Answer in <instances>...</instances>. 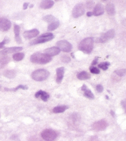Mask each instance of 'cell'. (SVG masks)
Wrapping results in <instances>:
<instances>
[{
    "mask_svg": "<svg viewBox=\"0 0 126 141\" xmlns=\"http://www.w3.org/2000/svg\"><path fill=\"white\" fill-rule=\"evenodd\" d=\"M52 60V57L45 54H41V53H36L30 57V61L32 63H37V64L44 65L49 63Z\"/></svg>",
    "mask_w": 126,
    "mask_h": 141,
    "instance_id": "6da1fadb",
    "label": "cell"
},
{
    "mask_svg": "<svg viewBox=\"0 0 126 141\" xmlns=\"http://www.w3.org/2000/svg\"><path fill=\"white\" fill-rule=\"evenodd\" d=\"M93 47L94 39L92 37H87L83 39L79 45V49L87 54H89L92 52Z\"/></svg>",
    "mask_w": 126,
    "mask_h": 141,
    "instance_id": "7a4b0ae2",
    "label": "cell"
},
{
    "mask_svg": "<svg viewBox=\"0 0 126 141\" xmlns=\"http://www.w3.org/2000/svg\"><path fill=\"white\" fill-rule=\"evenodd\" d=\"M50 73L44 69H40L35 71L31 74V78L38 82H41L46 80L49 76Z\"/></svg>",
    "mask_w": 126,
    "mask_h": 141,
    "instance_id": "3957f363",
    "label": "cell"
},
{
    "mask_svg": "<svg viewBox=\"0 0 126 141\" xmlns=\"http://www.w3.org/2000/svg\"><path fill=\"white\" fill-rule=\"evenodd\" d=\"M53 38H54V35H53V34H52V33H45V34H42L41 36L38 37V38L33 41L30 43V45H35L38 44L44 43V42L50 41L52 40Z\"/></svg>",
    "mask_w": 126,
    "mask_h": 141,
    "instance_id": "277c9868",
    "label": "cell"
},
{
    "mask_svg": "<svg viewBox=\"0 0 126 141\" xmlns=\"http://www.w3.org/2000/svg\"><path fill=\"white\" fill-rule=\"evenodd\" d=\"M41 137L46 141H53L57 137V133L51 129H46L41 133Z\"/></svg>",
    "mask_w": 126,
    "mask_h": 141,
    "instance_id": "5b68a950",
    "label": "cell"
},
{
    "mask_svg": "<svg viewBox=\"0 0 126 141\" xmlns=\"http://www.w3.org/2000/svg\"><path fill=\"white\" fill-rule=\"evenodd\" d=\"M85 13V7L83 4L79 3L74 7L72 12V16L74 18H78Z\"/></svg>",
    "mask_w": 126,
    "mask_h": 141,
    "instance_id": "8992f818",
    "label": "cell"
},
{
    "mask_svg": "<svg viewBox=\"0 0 126 141\" xmlns=\"http://www.w3.org/2000/svg\"><path fill=\"white\" fill-rule=\"evenodd\" d=\"M57 45L60 50L64 52H70L72 50V45L67 41H60L57 42Z\"/></svg>",
    "mask_w": 126,
    "mask_h": 141,
    "instance_id": "52a82bcc",
    "label": "cell"
},
{
    "mask_svg": "<svg viewBox=\"0 0 126 141\" xmlns=\"http://www.w3.org/2000/svg\"><path fill=\"white\" fill-rule=\"evenodd\" d=\"M115 35V31L114 30H110L107 32L104 33L99 38V42L101 43L106 42L109 39L113 38Z\"/></svg>",
    "mask_w": 126,
    "mask_h": 141,
    "instance_id": "ba28073f",
    "label": "cell"
},
{
    "mask_svg": "<svg viewBox=\"0 0 126 141\" xmlns=\"http://www.w3.org/2000/svg\"><path fill=\"white\" fill-rule=\"evenodd\" d=\"M11 27V22L6 18L0 19V31H7Z\"/></svg>",
    "mask_w": 126,
    "mask_h": 141,
    "instance_id": "9c48e42d",
    "label": "cell"
},
{
    "mask_svg": "<svg viewBox=\"0 0 126 141\" xmlns=\"http://www.w3.org/2000/svg\"><path fill=\"white\" fill-rule=\"evenodd\" d=\"M107 123L105 120H100L94 123L92 128L96 131H102L107 127Z\"/></svg>",
    "mask_w": 126,
    "mask_h": 141,
    "instance_id": "30bf717a",
    "label": "cell"
},
{
    "mask_svg": "<svg viewBox=\"0 0 126 141\" xmlns=\"http://www.w3.org/2000/svg\"><path fill=\"white\" fill-rule=\"evenodd\" d=\"M39 33V31L37 29H33L29 31H25L24 33V37L27 39H30L37 36Z\"/></svg>",
    "mask_w": 126,
    "mask_h": 141,
    "instance_id": "8fae6325",
    "label": "cell"
},
{
    "mask_svg": "<svg viewBox=\"0 0 126 141\" xmlns=\"http://www.w3.org/2000/svg\"><path fill=\"white\" fill-rule=\"evenodd\" d=\"M23 48L22 47H13L6 48L3 50L0 51V54L4 55L7 54H12V53L19 52L22 50Z\"/></svg>",
    "mask_w": 126,
    "mask_h": 141,
    "instance_id": "7c38bea8",
    "label": "cell"
},
{
    "mask_svg": "<svg viewBox=\"0 0 126 141\" xmlns=\"http://www.w3.org/2000/svg\"><path fill=\"white\" fill-rule=\"evenodd\" d=\"M65 68L63 67H60L56 69V73H57V78H56V82L57 83H60L63 80V76H64Z\"/></svg>",
    "mask_w": 126,
    "mask_h": 141,
    "instance_id": "4fadbf2b",
    "label": "cell"
},
{
    "mask_svg": "<svg viewBox=\"0 0 126 141\" xmlns=\"http://www.w3.org/2000/svg\"><path fill=\"white\" fill-rule=\"evenodd\" d=\"M60 50L57 47H52L47 48V49L45 50V54L48 55L51 57L57 55L60 53Z\"/></svg>",
    "mask_w": 126,
    "mask_h": 141,
    "instance_id": "5bb4252c",
    "label": "cell"
},
{
    "mask_svg": "<svg viewBox=\"0 0 126 141\" xmlns=\"http://www.w3.org/2000/svg\"><path fill=\"white\" fill-rule=\"evenodd\" d=\"M54 2L52 0H44L40 4V7L43 9L51 8L54 6Z\"/></svg>",
    "mask_w": 126,
    "mask_h": 141,
    "instance_id": "9a60e30c",
    "label": "cell"
},
{
    "mask_svg": "<svg viewBox=\"0 0 126 141\" xmlns=\"http://www.w3.org/2000/svg\"><path fill=\"white\" fill-rule=\"evenodd\" d=\"M35 97L36 98H41L43 101H47L49 98V95L48 93H46L45 92H44V91L39 90L38 92H36L35 94Z\"/></svg>",
    "mask_w": 126,
    "mask_h": 141,
    "instance_id": "2e32d148",
    "label": "cell"
},
{
    "mask_svg": "<svg viewBox=\"0 0 126 141\" xmlns=\"http://www.w3.org/2000/svg\"><path fill=\"white\" fill-rule=\"evenodd\" d=\"M82 91L84 92V96L86 98H89L90 99H92L94 98V94L92 93V92L89 90L88 88L86 87V85H83L81 87Z\"/></svg>",
    "mask_w": 126,
    "mask_h": 141,
    "instance_id": "e0dca14e",
    "label": "cell"
},
{
    "mask_svg": "<svg viewBox=\"0 0 126 141\" xmlns=\"http://www.w3.org/2000/svg\"><path fill=\"white\" fill-rule=\"evenodd\" d=\"M104 13V9L101 4H98L94 7L93 15L95 16H99Z\"/></svg>",
    "mask_w": 126,
    "mask_h": 141,
    "instance_id": "ac0fdd59",
    "label": "cell"
},
{
    "mask_svg": "<svg viewBox=\"0 0 126 141\" xmlns=\"http://www.w3.org/2000/svg\"><path fill=\"white\" fill-rule=\"evenodd\" d=\"M14 34H15V39H16V42L18 44H21L22 43V39H21L20 36V27L17 25H14Z\"/></svg>",
    "mask_w": 126,
    "mask_h": 141,
    "instance_id": "d6986e66",
    "label": "cell"
},
{
    "mask_svg": "<svg viewBox=\"0 0 126 141\" xmlns=\"http://www.w3.org/2000/svg\"><path fill=\"white\" fill-rule=\"evenodd\" d=\"M77 77L78 79L81 80H84L89 79L90 78V75L88 72H86V71H82V72H79L77 74Z\"/></svg>",
    "mask_w": 126,
    "mask_h": 141,
    "instance_id": "ffe728a7",
    "label": "cell"
},
{
    "mask_svg": "<svg viewBox=\"0 0 126 141\" xmlns=\"http://www.w3.org/2000/svg\"><path fill=\"white\" fill-rule=\"evenodd\" d=\"M106 10H107L108 15H110V16H114L115 14V7L114 4L111 3L108 4L106 6Z\"/></svg>",
    "mask_w": 126,
    "mask_h": 141,
    "instance_id": "44dd1931",
    "label": "cell"
},
{
    "mask_svg": "<svg viewBox=\"0 0 126 141\" xmlns=\"http://www.w3.org/2000/svg\"><path fill=\"white\" fill-rule=\"evenodd\" d=\"M68 109V107L67 106H59L57 107H54L53 109V112L55 113H63L64 112L66 109Z\"/></svg>",
    "mask_w": 126,
    "mask_h": 141,
    "instance_id": "7402d4cb",
    "label": "cell"
},
{
    "mask_svg": "<svg viewBox=\"0 0 126 141\" xmlns=\"http://www.w3.org/2000/svg\"><path fill=\"white\" fill-rule=\"evenodd\" d=\"M3 75L4 77L9 79H13L16 77V72L14 70H7L3 72Z\"/></svg>",
    "mask_w": 126,
    "mask_h": 141,
    "instance_id": "603a6c76",
    "label": "cell"
},
{
    "mask_svg": "<svg viewBox=\"0 0 126 141\" xmlns=\"http://www.w3.org/2000/svg\"><path fill=\"white\" fill-rule=\"evenodd\" d=\"M10 61V58L8 57H3L0 58V69L4 68Z\"/></svg>",
    "mask_w": 126,
    "mask_h": 141,
    "instance_id": "cb8c5ba5",
    "label": "cell"
},
{
    "mask_svg": "<svg viewBox=\"0 0 126 141\" xmlns=\"http://www.w3.org/2000/svg\"><path fill=\"white\" fill-rule=\"evenodd\" d=\"M59 25H60V22H59V21L57 20L55 21V22L50 23L48 26V30H49V31H53V30L57 29L59 27Z\"/></svg>",
    "mask_w": 126,
    "mask_h": 141,
    "instance_id": "d4e9b609",
    "label": "cell"
},
{
    "mask_svg": "<svg viewBox=\"0 0 126 141\" xmlns=\"http://www.w3.org/2000/svg\"><path fill=\"white\" fill-rule=\"evenodd\" d=\"M44 21L45 22L49 23H51L55 22V21L57 20V19H56L55 17H54L52 15H48V16H45L42 18Z\"/></svg>",
    "mask_w": 126,
    "mask_h": 141,
    "instance_id": "484cf974",
    "label": "cell"
},
{
    "mask_svg": "<svg viewBox=\"0 0 126 141\" xmlns=\"http://www.w3.org/2000/svg\"><path fill=\"white\" fill-rule=\"evenodd\" d=\"M24 57H25V54L24 53H16V54H14L13 58L15 61H19L22 60Z\"/></svg>",
    "mask_w": 126,
    "mask_h": 141,
    "instance_id": "4316f807",
    "label": "cell"
},
{
    "mask_svg": "<svg viewBox=\"0 0 126 141\" xmlns=\"http://www.w3.org/2000/svg\"><path fill=\"white\" fill-rule=\"evenodd\" d=\"M19 89H22V90H27L28 89V87L27 85H20L17 86L16 88H5L4 90L5 91H12V92H16L17 90H19Z\"/></svg>",
    "mask_w": 126,
    "mask_h": 141,
    "instance_id": "83f0119b",
    "label": "cell"
},
{
    "mask_svg": "<svg viewBox=\"0 0 126 141\" xmlns=\"http://www.w3.org/2000/svg\"><path fill=\"white\" fill-rule=\"evenodd\" d=\"M110 65V63L109 62H104V63H100L99 65H98V68H101L103 70L106 71L107 70L108 68V66Z\"/></svg>",
    "mask_w": 126,
    "mask_h": 141,
    "instance_id": "f1b7e54d",
    "label": "cell"
},
{
    "mask_svg": "<svg viewBox=\"0 0 126 141\" xmlns=\"http://www.w3.org/2000/svg\"><path fill=\"white\" fill-rule=\"evenodd\" d=\"M114 72L117 75H119L120 77H122L124 75H126V69H118L114 71Z\"/></svg>",
    "mask_w": 126,
    "mask_h": 141,
    "instance_id": "f546056e",
    "label": "cell"
},
{
    "mask_svg": "<svg viewBox=\"0 0 126 141\" xmlns=\"http://www.w3.org/2000/svg\"><path fill=\"white\" fill-rule=\"evenodd\" d=\"M89 69H90V71L91 73H92V74H98L100 72V69L96 67H94V66H91Z\"/></svg>",
    "mask_w": 126,
    "mask_h": 141,
    "instance_id": "4dcf8cb0",
    "label": "cell"
},
{
    "mask_svg": "<svg viewBox=\"0 0 126 141\" xmlns=\"http://www.w3.org/2000/svg\"><path fill=\"white\" fill-rule=\"evenodd\" d=\"M61 60L64 63H69L71 61L70 57H68V55H63L61 57Z\"/></svg>",
    "mask_w": 126,
    "mask_h": 141,
    "instance_id": "1f68e13d",
    "label": "cell"
},
{
    "mask_svg": "<svg viewBox=\"0 0 126 141\" xmlns=\"http://www.w3.org/2000/svg\"><path fill=\"white\" fill-rule=\"evenodd\" d=\"M9 41V39H7V38L4 39L2 42H0V48H2L3 47L4 45H5L6 43H7Z\"/></svg>",
    "mask_w": 126,
    "mask_h": 141,
    "instance_id": "d6a6232c",
    "label": "cell"
},
{
    "mask_svg": "<svg viewBox=\"0 0 126 141\" xmlns=\"http://www.w3.org/2000/svg\"><path fill=\"white\" fill-rule=\"evenodd\" d=\"M96 89L98 93H101L103 92V90H104V87H103V86L101 85H97Z\"/></svg>",
    "mask_w": 126,
    "mask_h": 141,
    "instance_id": "836d02e7",
    "label": "cell"
},
{
    "mask_svg": "<svg viewBox=\"0 0 126 141\" xmlns=\"http://www.w3.org/2000/svg\"><path fill=\"white\" fill-rule=\"evenodd\" d=\"M93 4L94 3L92 1H88V2H87V7L89 9H92V7H93Z\"/></svg>",
    "mask_w": 126,
    "mask_h": 141,
    "instance_id": "e575fe53",
    "label": "cell"
},
{
    "mask_svg": "<svg viewBox=\"0 0 126 141\" xmlns=\"http://www.w3.org/2000/svg\"><path fill=\"white\" fill-rule=\"evenodd\" d=\"M122 105L123 106V108L125 109V112H126V99L123 100L122 101Z\"/></svg>",
    "mask_w": 126,
    "mask_h": 141,
    "instance_id": "d590c367",
    "label": "cell"
},
{
    "mask_svg": "<svg viewBox=\"0 0 126 141\" xmlns=\"http://www.w3.org/2000/svg\"><path fill=\"white\" fill-rule=\"evenodd\" d=\"M98 62V58H95L92 62V65H96Z\"/></svg>",
    "mask_w": 126,
    "mask_h": 141,
    "instance_id": "8d00e7d4",
    "label": "cell"
},
{
    "mask_svg": "<svg viewBox=\"0 0 126 141\" xmlns=\"http://www.w3.org/2000/svg\"><path fill=\"white\" fill-rule=\"evenodd\" d=\"M28 5H29V4H28V3H24V6H23V8H24V10L27 9V7H28Z\"/></svg>",
    "mask_w": 126,
    "mask_h": 141,
    "instance_id": "74e56055",
    "label": "cell"
},
{
    "mask_svg": "<svg viewBox=\"0 0 126 141\" xmlns=\"http://www.w3.org/2000/svg\"><path fill=\"white\" fill-rule=\"evenodd\" d=\"M92 15H93V12H88L87 13V17H91Z\"/></svg>",
    "mask_w": 126,
    "mask_h": 141,
    "instance_id": "f35d334b",
    "label": "cell"
},
{
    "mask_svg": "<svg viewBox=\"0 0 126 141\" xmlns=\"http://www.w3.org/2000/svg\"><path fill=\"white\" fill-rule=\"evenodd\" d=\"M111 114L112 116L114 117V112L113 110H111Z\"/></svg>",
    "mask_w": 126,
    "mask_h": 141,
    "instance_id": "ab89813d",
    "label": "cell"
},
{
    "mask_svg": "<svg viewBox=\"0 0 126 141\" xmlns=\"http://www.w3.org/2000/svg\"><path fill=\"white\" fill-rule=\"evenodd\" d=\"M33 4H31V5L30 6V8H31V7H33Z\"/></svg>",
    "mask_w": 126,
    "mask_h": 141,
    "instance_id": "60d3db41",
    "label": "cell"
},
{
    "mask_svg": "<svg viewBox=\"0 0 126 141\" xmlns=\"http://www.w3.org/2000/svg\"><path fill=\"white\" fill-rule=\"evenodd\" d=\"M0 88H1V85H0Z\"/></svg>",
    "mask_w": 126,
    "mask_h": 141,
    "instance_id": "b9f144b4",
    "label": "cell"
},
{
    "mask_svg": "<svg viewBox=\"0 0 126 141\" xmlns=\"http://www.w3.org/2000/svg\"><path fill=\"white\" fill-rule=\"evenodd\" d=\"M103 1H106V0H103Z\"/></svg>",
    "mask_w": 126,
    "mask_h": 141,
    "instance_id": "7bdbcfd3",
    "label": "cell"
},
{
    "mask_svg": "<svg viewBox=\"0 0 126 141\" xmlns=\"http://www.w3.org/2000/svg\"><path fill=\"white\" fill-rule=\"evenodd\" d=\"M55 1H59V0H55Z\"/></svg>",
    "mask_w": 126,
    "mask_h": 141,
    "instance_id": "ee69618b",
    "label": "cell"
}]
</instances>
